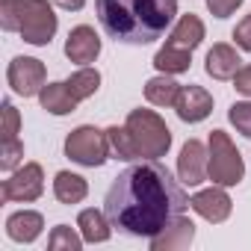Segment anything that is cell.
Masks as SVG:
<instances>
[{
    "mask_svg": "<svg viewBox=\"0 0 251 251\" xmlns=\"http://www.w3.org/2000/svg\"><path fill=\"white\" fill-rule=\"evenodd\" d=\"M18 127H21V115H18V109L6 100V103H3V139H15Z\"/></svg>",
    "mask_w": 251,
    "mask_h": 251,
    "instance_id": "cell-27",
    "label": "cell"
},
{
    "mask_svg": "<svg viewBox=\"0 0 251 251\" xmlns=\"http://www.w3.org/2000/svg\"><path fill=\"white\" fill-rule=\"evenodd\" d=\"M77 227H80V236L86 242H92V245L95 242H106L112 236V225H109L106 213H100V210H83L77 216Z\"/></svg>",
    "mask_w": 251,
    "mask_h": 251,
    "instance_id": "cell-18",
    "label": "cell"
},
{
    "mask_svg": "<svg viewBox=\"0 0 251 251\" xmlns=\"http://www.w3.org/2000/svg\"><path fill=\"white\" fill-rule=\"evenodd\" d=\"M98 53H100V39H98V33H95L92 27L80 24V27H74V30L68 33V39H65V56H68L71 62L89 65V62L98 59Z\"/></svg>",
    "mask_w": 251,
    "mask_h": 251,
    "instance_id": "cell-12",
    "label": "cell"
},
{
    "mask_svg": "<svg viewBox=\"0 0 251 251\" xmlns=\"http://www.w3.org/2000/svg\"><path fill=\"white\" fill-rule=\"evenodd\" d=\"M204 42V21L198 15H180L177 24L172 27V36H169V45H177V48H186V50H195L198 45Z\"/></svg>",
    "mask_w": 251,
    "mask_h": 251,
    "instance_id": "cell-16",
    "label": "cell"
},
{
    "mask_svg": "<svg viewBox=\"0 0 251 251\" xmlns=\"http://www.w3.org/2000/svg\"><path fill=\"white\" fill-rule=\"evenodd\" d=\"M39 100H42V109H48L50 115H68L77 109V98L68 92L65 83H48L42 92H39Z\"/></svg>",
    "mask_w": 251,
    "mask_h": 251,
    "instance_id": "cell-17",
    "label": "cell"
},
{
    "mask_svg": "<svg viewBox=\"0 0 251 251\" xmlns=\"http://www.w3.org/2000/svg\"><path fill=\"white\" fill-rule=\"evenodd\" d=\"M42 227H45V219L36 210H21V213H12L6 219V233L15 242H33L42 233Z\"/></svg>",
    "mask_w": 251,
    "mask_h": 251,
    "instance_id": "cell-15",
    "label": "cell"
},
{
    "mask_svg": "<svg viewBox=\"0 0 251 251\" xmlns=\"http://www.w3.org/2000/svg\"><path fill=\"white\" fill-rule=\"evenodd\" d=\"M45 62L42 59H33V56H15L6 68V80L12 86L15 95L21 98H33L45 89Z\"/></svg>",
    "mask_w": 251,
    "mask_h": 251,
    "instance_id": "cell-8",
    "label": "cell"
},
{
    "mask_svg": "<svg viewBox=\"0 0 251 251\" xmlns=\"http://www.w3.org/2000/svg\"><path fill=\"white\" fill-rule=\"evenodd\" d=\"M189 198L183 186L172 177V172L157 163L145 160L124 169L103 198V213L109 225L124 236H157L169 227L177 216H183Z\"/></svg>",
    "mask_w": 251,
    "mask_h": 251,
    "instance_id": "cell-1",
    "label": "cell"
},
{
    "mask_svg": "<svg viewBox=\"0 0 251 251\" xmlns=\"http://www.w3.org/2000/svg\"><path fill=\"white\" fill-rule=\"evenodd\" d=\"M103 33L121 45L157 42L177 15V0H95Z\"/></svg>",
    "mask_w": 251,
    "mask_h": 251,
    "instance_id": "cell-2",
    "label": "cell"
},
{
    "mask_svg": "<svg viewBox=\"0 0 251 251\" xmlns=\"http://www.w3.org/2000/svg\"><path fill=\"white\" fill-rule=\"evenodd\" d=\"M192 239H195V225L186 216H177L169 227L151 236V251H180V248H189Z\"/></svg>",
    "mask_w": 251,
    "mask_h": 251,
    "instance_id": "cell-13",
    "label": "cell"
},
{
    "mask_svg": "<svg viewBox=\"0 0 251 251\" xmlns=\"http://www.w3.org/2000/svg\"><path fill=\"white\" fill-rule=\"evenodd\" d=\"M233 42H236V48H242V50L251 53V15H245V18L236 24V30H233Z\"/></svg>",
    "mask_w": 251,
    "mask_h": 251,
    "instance_id": "cell-29",
    "label": "cell"
},
{
    "mask_svg": "<svg viewBox=\"0 0 251 251\" xmlns=\"http://www.w3.org/2000/svg\"><path fill=\"white\" fill-rule=\"evenodd\" d=\"M124 127L130 130L139 160H160L172 148V130L154 109H130Z\"/></svg>",
    "mask_w": 251,
    "mask_h": 251,
    "instance_id": "cell-4",
    "label": "cell"
},
{
    "mask_svg": "<svg viewBox=\"0 0 251 251\" xmlns=\"http://www.w3.org/2000/svg\"><path fill=\"white\" fill-rule=\"evenodd\" d=\"M45 192V172L39 163H27L24 169L12 172L6 180H3V189H0V198L3 201H21V204H30L36 198H42Z\"/></svg>",
    "mask_w": 251,
    "mask_h": 251,
    "instance_id": "cell-7",
    "label": "cell"
},
{
    "mask_svg": "<svg viewBox=\"0 0 251 251\" xmlns=\"http://www.w3.org/2000/svg\"><path fill=\"white\" fill-rule=\"evenodd\" d=\"M175 109H177V118L186 121V124H198L204 121L210 112H213V95L201 86H180L177 92V100H175Z\"/></svg>",
    "mask_w": 251,
    "mask_h": 251,
    "instance_id": "cell-10",
    "label": "cell"
},
{
    "mask_svg": "<svg viewBox=\"0 0 251 251\" xmlns=\"http://www.w3.org/2000/svg\"><path fill=\"white\" fill-rule=\"evenodd\" d=\"M207 151H210L207 175H210L213 183H219V186H236L245 177V163H242L236 145L230 142V136L225 130H213L210 133Z\"/></svg>",
    "mask_w": 251,
    "mask_h": 251,
    "instance_id": "cell-5",
    "label": "cell"
},
{
    "mask_svg": "<svg viewBox=\"0 0 251 251\" xmlns=\"http://www.w3.org/2000/svg\"><path fill=\"white\" fill-rule=\"evenodd\" d=\"M233 86H236V92H239V95L251 98V65H245V68H239V71H236Z\"/></svg>",
    "mask_w": 251,
    "mask_h": 251,
    "instance_id": "cell-30",
    "label": "cell"
},
{
    "mask_svg": "<svg viewBox=\"0 0 251 251\" xmlns=\"http://www.w3.org/2000/svg\"><path fill=\"white\" fill-rule=\"evenodd\" d=\"M0 27L27 45L45 48L56 36V12L48 0H0Z\"/></svg>",
    "mask_w": 251,
    "mask_h": 251,
    "instance_id": "cell-3",
    "label": "cell"
},
{
    "mask_svg": "<svg viewBox=\"0 0 251 251\" xmlns=\"http://www.w3.org/2000/svg\"><path fill=\"white\" fill-rule=\"evenodd\" d=\"M83 236H77L68 225H56L50 230V239H48V248L50 251H80L83 248Z\"/></svg>",
    "mask_w": 251,
    "mask_h": 251,
    "instance_id": "cell-24",
    "label": "cell"
},
{
    "mask_svg": "<svg viewBox=\"0 0 251 251\" xmlns=\"http://www.w3.org/2000/svg\"><path fill=\"white\" fill-rule=\"evenodd\" d=\"M109 139H106V130H98L92 124H83V127L71 130L68 139H65V157L77 166H86V169H98L106 163L109 157Z\"/></svg>",
    "mask_w": 251,
    "mask_h": 251,
    "instance_id": "cell-6",
    "label": "cell"
},
{
    "mask_svg": "<svg viewBox=\"0 0 251 251\" xmlns=\"http://www.w3.org/2000/svg\"><path fill=\"white\" fill-rule=\"evenodd\" d=\"M242 59H239V53L230 48V45H225V42H219V45H213L210 50H207V74L213 77V80H233L236 77V71L242 68L239 65Z\"/></svg>",
    "mask_w": 251,
    "mask_h": 251,
    "instance_id": "cell-14",
    "label": "cell"
},
{
    "mask_svg": "<svg viewBox=\"0 0 251 251\" xmlns=\"http://www.w3.org/2000/svg\"><path fill=\"white\" fill-rule=\"evenodd\" d=\"M106 139H109V151H112L115 160H139V151H136L133 136H130L127 127H118L115 124V127L106 130Z\"/></svg>",
    "mask_w": 251,
    "mask_h": 251,
    "instance_id": "cell-23",
    "label": "cell"
},
{
    "mask_svg": "<svg viewBox=\"0 0 251 251\" xmlns=\"http://www.w3.org/2000/svg\"><path fill=\"white\" fill-rule=\"evenodd\" d=\"M21 160H24V145L18 142V136H15V139H3V151H0V169H3V172H15Z\"/></svg>",
    "mask_w": 251,
    "mask_h": 251,
    "instance_id": "cell-26",
    "label": "cell"
},
{
    "mask_svg": "<svg viewBox=\"0 0 251 251\" xmlns=\"http://www.w3.org/2000/svg\"><path fill=\"white\" fill-rule=\"evenodd\" d=\"M56 6H62V9H68V12H77V9H83L86 6V0H53Z\"/></svg>",
    "mask_w": 251,
    "mask_h": 251,
    "instance_id": "cell-31",
    "label": "cell"
},
{
    "mask_svg": "<svg viewBox=\"0 0 251 251\" xmlns=\"http://www.w3.org/2000/svg\"><path fill=\"white\" fill-rule=\"evenodd\" d=\"M65 86H68V92H71L77 100H86V98H92V95L98 92L100 74H98V68H80V71H74V74L65 80Z\"/></svg>",
    "mask_w": 251,
    "mask_h": 251,
    "instance_id": "cell-22",
    "label": "cell"
},
{
    "mask_svg": "<svg viewBox=\"0 0 251 251\" xmlns=\"http://www.w3.org/2000/svg\"><path fill=\"white\" fill-rule=\"evenodd\" d=\"M189 207L201 216V219H207V222H213V225H219V222H225L227 216H230V195L225 192V186H210V189H201V192H195L192 198H189Z\"/></svg>",
    "mask_w": 251,
    "mask_h": 251,
    "instance_id": "cell-11",
    "label": "cell"
},
{
    "mask_svg": "<svg viewBox=\"0 0 251 251\" xmlns=\"http://www.w3.org/2000/svg\"><path fill=\"white\" fill-rule=\"evenodd\" d=\"M154 65H157L160 74H183V71H189V65H192V50L166 42V48L157 50Z\"/></svg>",
    "mask_w": 251,
    "mask_h": 251,
    "instance_id": "cell-20",
    "label": "cell"
},
{
    "mask_svg": "<svg viewBox=\"0 0 251 251\" xmlns=\"http://www.w3.org/2000/svg\"><path fill=\"white\" fill-rule=\"evenodd\" d=\"M177 92H180V83H175L172 74H163L145 83V100L154 106H175Z\"/></svg>",
    "mask_w": 251,
    "mask_h": 251,
    "instance_id": "cell-21",
    "label": "cell"
},
{
    "mask_svg": "<svg viewBox=\"0 0 251 251\" xmlns=\"http://www.w3.org/2000/svg\"><path fill=\"white\" fill-rule=\"evenodd\" d=\"M53 195L59 204H80L89 195V183H86V177H80L74 172H59L53 180Z\"/></svg>",
    "mask_w": 251,
    "mask_h": 251,
    "instance_id": "cell-19",
    "label": "cell"
},
{
    "mask_svg": "<svg viewBox=\"0 0 251 251\" xmlns=\"http://www.w3.org/2000/svg\"><path fill=\"white\" fill-rule=\"evenodd\" d=\"M207 166H210V151L198 139H189L180 148V157H177V177H180V183H186V186L204 183L210 177Z\"/></svg>",
    "mask_w": 251,
    "mask_h": 251,
    "instance_id": "cell-9",
    "label": "cell"
},
{
    "mask_svg": "<svg viewBox=\"0 0 251 251\" xmlns=\"http://www.w3.org/2000/svg\"><path fill=\"white\" fill-rule=\"evenodd\" d=\"M227 118H230V124H233V127H236L245 139H251V100H236V103H230Z\"/></svg>",
    "mask_w": 251,
    "mask_h": 251,
    "instance_id": "cell-25",
    "label": "cell"
},
{
    "mask_svg": "<svg viewBox=\"0 0 251 251\" xmlns=\"http://www.w3.org/2000/svg\"><path fill=\"white\" fill-rule=\"evenodd\" d=\"M239 6H242V0H207V9H210L216 18H227V15H233Z\"/></svg>",
    "mask_w": 251,
    "mask_h": 251,
    "instance_id": "cell-28",
    "label": "cell"
}]
</instances>
